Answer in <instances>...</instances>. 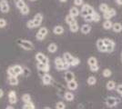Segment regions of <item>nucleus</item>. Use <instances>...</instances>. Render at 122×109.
Listing matches in <instances>:
<instances>
[{
  "label": "nucleus",
  "instance_id": "nucleus-1",
  "mask_svg": "<svg viewBox=\"0 0 122 109\" xmlns=\"http://www.w3.org/2000/svg\"><path fill=\"white\" fill-rule=\"evenodd\" d=\"M17 45L21 47L23 49H25V50H33L34 49V45H33V43L30 41H28V40H25V39H18L17 41Z\"/></svg>",
  "mask_w": 122,
  "mask_h": 109
},
{
  "label": "nucleus",
  "instance_id": "nucleus-2",
  "mask_svg": "<svg viewBox=\"0 0 122 109\" xmlns=\"http://www.w3.org/2000/svg\"><path fill=\"white\" fill-rule=\"evenodd\" d=\"M36 59L37 60V62L45 64V65H49V60H48V58H47L43 53H41V52L36 53Z\"/></svg>",
  "mask_w": 122,
  "mask_h": 109
},
{
  "label": "nucleus",
  "instance_id": "nucleus-3",
  "mask_svg": "<svg viewBox=\"0 0 122 109\" xmlns=\"http://www.w3.org/2000/svg\"><path fill=\"white\" fill-rule=\"evenodd\" d=\"M47 33H48V31H47V28L46 27H41L40 29L38 30V32L36 33V39L39 40V41L43 40L46 37V35H47Z\"/></svg>",
  "mask_w": 122,
  "mask_h": 109
},
{
  "label": "nucleus",
  "instance_id": "nucleus-4",
  "mask_svg": "<svg viewBox=\"0 0 122 109\" xmlns=\"http://www.w3.org/2000/svg\"><path fill=\"white\" fill-rule=\"evenodd\" d=\"M120 102V100L119 99L116 98V97H107L106 100H105V104H107L108 107H113V106H115L117 104H118Z\"/></svg>",
  "mask_w": 122,
  "mask_h": 109
},
{
  "label": "nucleus",
  "instance_id": "nucleus-5",
  "mask_svg": "<svg viewBox=\"0 0 122 109\" xmlns=\"http://www.w3.org/2000/svg\"><path fill=\"white\" fill-rule=\"evenodd\" d=\"M0 10L4 14L9 12V5L6 0H0Z\"/></svg>",
  "mask_w": 122,
  "mask_h": 109
},
{
  "label": "nucleus",
  "instance_id": "nucleus-6",
  "mask_svg": "<svg viewBox=\"0 0 122 109\" xmlns=\"http://www.w3.org/2000/svg\"><path fill=\"white\" fill-rule=\"evenodd\" d=\"M116 14H117V12H116V10H115L114 8H108V10L104 13L103 17H104L106 20H110V18L116 16Z\"/></svg>",
  "mask_w": 122,
  "mask_h": 109
},
{
  "label": "nucleus",
  "instance_id": "nucleus-7",
  "mask_svg": "<svg viewBox=\"0 0 122 109\" xmlns=\"http://www.w3.org/2000/svg\"><path fill=\"white\" fill-rule=\"evenodd\" d=\"M42 20H43V15L41 13H37L35 15L34 18H33V22H34V25H35V27H37L41 25L42 23Z\"/></svg>",
  "mask_w": 122,
  "mask_h": 109
},
{
  "label": "nucleus",
  "instance_id": "nucleus-8",
  "mask_svg": "<svg viewBox=\"0 0 122 109\" xmlns=\"http://www.w3.org/2000/svg\"><path fill=\"white\" fill-rule=\"evenodd\" d=\"M97 47L100 52H107V47L104 45L103 39H98L97 41Z\"/></svg>",
  "mask_w": 122,
  "mask_h": 109
},
{
  "label": "nucleus",
  "instance_id": "nucleus-9",
  "mask_svg": "<svg viewBox=\"0 0 122 109\" xmlns=\"http://www.w3.org/2000/svg\"><path fill=\"white\" fill-rule=\"evenodd\" d=\"M81 10H84L86 11V13H87V15H90V16H92L94 13H95V9L92 7L91 5H87V4H86V5H82V8Z\"/></svg>",
  "mask_w": 122,
  "mask_h": 109
},
{
  "label": "nucleus",
  "instance_id": "nucleus-10",
  "mask_svg": "<svg viewBox=\"0 0 122 109\" xmlns=\"http://www.w3.org/2000/svg\"><path fill=\"white\" fill-rule=\"evenodd\" d=\"M36 67L38 70H40V71H43L44 73H47L49 71V65H45V64H42V63H37V65H36Z\"/></svg>",
  "mask_w": 122,
  "mask_h": 109
},
{
  "label": "nucleus",
  "instance_id": "nucleus-11",
  "mask_svg": "<svg viewBox=\"0 0 122 109\" xmlns=\"http://www.w3.org/2000/svg\"><path fill=\"white\" fill-rule=\"evenodd\" d=\"M73 58H74V57H72L71 54L68 52L64 53V55H63V60H64V62L67 63V64H69V65H70L71 61L73 60Z\"/></svg>",
  "mask_w": 122,
  "mask_h": 109
},
{
  "label": "nucleus",
  "instance_id": "nucleus-12",
  "mask_svg": "<svg viewBox=\"0 0 122 109\" xmlns=\"http://www.w3.org/2000/svg\"><path fill=\"white\" fill-rule=\"evenodd\" d=\"M65 79H66V81L68 83V82H71V81H74L75 80V76H74V74L70 71H67V72L65 74Z\"/></svg>",
  "mask_w": 122,
  "mask_h": 109
},
{
  "label": "nucleus",
  "instance_id": "nucleus-13",
  "mask_svg": "<svg viewBox=\"0 0 122 109\" xmlns=\"http://www.w3.org/2000/svg\"><path fill=\"white\" fill-rule=\"evenodd\" d=\"M13 69H14V71H15V74L16 75V76H19V75H22L23 72H24V69H23L22 66H19V65L13 66Z\"/></svg>",
  "mask_w": 122,
  "mask_h": 109
},
{
  "label": "nucleus",
  "instance_id": "nucleus-14",
  "mask_svg": "<svg viewBox=\"0 0 122 109\" xmlns=\"http://www.w3.org/2000/svg\"><path fill=\"white\" fill-rule=\"evenodd\" d=\"M42 81H43V84L44 85H49L52 81V76L48 74H45L44 76L42 77Z\"/></svg>",
  "mask_w": 122,
  "mask_h": 109
},
{
  "label": "nucleus",
  "instance_id": "nucleus-15",
  "mask_svg": "<svg viewBox=\"0 0 122 109\" xmlns=\"http://www.w3.org/2000/svg\"><path fill=\"white\" fill-rule=\"evenodd\" d=\"M79 14H80V11H79V9L77 7H71L70 10H69V15L73 16V17H76Z\"/></svg>",
  "mask_w": 122,
  "mask_h": 109
},
{
  "label": "nucleus",
  "instance_id": "nucleus-16",
  "mask_svg": "<svg viewBox=\"0 0 122 109\" xmlns=\"http://www.w3.org/2000/svg\"><path fill=\"white\" fill-rule=\"evenodd\" d=\"M53 32H54V34L60 36V35H62V34L64 33V27H63V26H56L54 27Z\"/></svg>",
  "mask_w": 122,
  "mask_h": 109
},
{
  "label": "nucleus",
  "instance_id": "nucleus-17",
  "mask_svg": "<svg viewBox=\"0 0 122 109\" xmlns=\"http://www.w3.org/2000/svg\"><path fill=\"white\" fill-rule=\"evenodd\" d=\"M112 29H113V31L116 32V33H119V32L122 31V25L120 23H115L112 26Z\"/></svg>",
  "mask_w": 122,
  "mask_h": 109
},
{
  "label": "nucleus",
  "instance_id": "nucleus-18",
  "mask_svg": "<svg viewBox=\"0 0 122 109\" xmlns=\"http://www.w3.org/2000/svg\"><path fill=\"white\" fill-rule=\"evenodd\" d=\"M90 31H91V26H89V25H83V26H82L81 33L86 35V34H88Z\"/></svg>",
  "mask_w": 122,
  "mask_h": 109
},
{
  "label": "nucleus",
  "instance_id": "nucleus-19",
  "mask_svg": "<svg viewBox=\"0 0 122 109\" xmlns=\"http://www.w3.org/2000/svg\"><path fill=\"white\" fill-rule=\"evenodd\" d=\"M47 50H48L49 53L56 52V50H57V46H56L55 43H51V44H49L48 47H47Z\"/></svg>",
  "mask_w": 122,
  "mask_h": 109
},
{
  "label": "nucleus",
  "instance_id": "nucleus-20",
  "mask_svg": "<svg viewBox=\"0 0 122 109\" xmlns=\"http://www.w3.org/2000/svg\"><path fill=\"white\" fill-rule=\"evenodd\" d=\"M8 82L11 85H18V79L16 76H9L8 77Z\"/></svg>",
  "mask_w": 122,
  "mask_h": 109
},
{
  "label": "nucleus",
  "instance_id": "nucleus-21",
  "mask_svg": "<svg viewBox=\"0 0 122 109\" xmlns=\"http://www.w3.org/2000/svg\"><path fill=\"white\" fill-rule=\"evenodd\" d=\"M67 87L69 90H76L77 88V83L76 81H71V82H68L67 83Z\"/></svg>",
  "mask_w": 122,
  "mask_h": 109
},
{
  "label": "nucleus",
  "instance_id": "nucleus-22",
  "mask_svg": "<svg viewBox=\"0 0 122 109\" xmlns=\"http://www.w3.org/2000/svg\"><path fill=\"white\" fill-rule=\"evenodd\" d=\"M78 29H79V26H78V25H77L76 22H75L74 24H72V25L69 26V30H70L71 32H73V33L77 32L78 31Z\"/></svg>",
  "mask_w": 122,
  "mask_h": 109
},
{
  "label": "nucleus",
  "instance_id": "nucleus-23",
  "mask_svg": "<svg viewBox=\"0 0 122 109\" xmlns=\"http://www.w3.org/2000/svg\"><path fill=\"white\" fill-rule=\"evenodd\" d=\"M87 64L89 65V66H96L97 65V58L94 57H91L88 58V60H87Z\"/></svg>",
  "mask_w": 122,
  "mask_h": 109
},
{
  "label": "nucleus",
  "instance_id": "nucleus-24",
  "mask_svg": "<svg viewBox=\"0 0 122 109\" xmlns=\"http://www.w3.org/2000/svg\"><path fill=\"white\" fill-rule=\"evenodd\" d=\"M66 22L70 26V25L74 24L76 21V19H75V17H73V16H71L70 15H68V16H66Z\"/></svg>",
  "mask_w": 122,
  "mask_h": 109
},
{
  "label": "nucleus",
  "instance_id": "nucleus-25",
  "mask_svg": "<svg viewBox=\"0 0 122 109\" xmlns=\"http://www.w3.org/2000/svg\"><path fill=\"white\" fill-rule=\"evenodd\" d=\"M22 100L25 102V104H27V103H30L31 102V96L29 94H25L22 95Z\"/></svg>",
  "mask_w": 122,
  "mask_h": 109
},
{
  "label": "nucleus",
  "instance_id": "nucleus-26",
  "mask_svg": "<svg viewBox=\"0 0 122 109\" xmlns=\"http://www.w3.org/2000/svg\"><path fill=\"white\" fill-rule=\"evenodd\" d=\"M64 96H65V99H66V101H68V102L74 100V95L72 93H70V92H66Z\"/></svg>",
  "mask_w": 122,
  "mask_h": 109
},
{
  "label": "nucleus",
  "instance_id": "nucleus-27",
  "mask_svg": "<svg viewBox=\"0 0 122 109\" xmlns=\"http://www.w3.org/2000/svg\"><path fill=\"white\" fill-rule=\"evenodd\" d=\"M116 88V83L114 81H108L107 83V90H113Z\"/></svg>",
  "mask_w": 122,
  "mask_h": 109
},
{
  "label": "nucleus",
  "instance_id": "nucleus-28",
  "mask_svg": "<svg viewBox=\"0 0 122 109\" xmlns=\"http://www.w3.org/2000/svg\"><path fill=\"white\" fill-rule=\"evenodd\" d=\"M112 26H113V24L110 20H106L103 23V27L105 29H110V28H112Z\"/></svg>",
  "mask_w": 122,
  "mask_h": 109
},
{
  "label": "nucleus",
  "instance_id": "nucleus-29",
  "mask_svg": "<svg viewBox=\"0 0 122 109\" xmlns=\"http://www.w3.org/2000/svg\"><path fill=\"white\" fill-rule=\"evenodd\" d=\"M96 83H97V79L95 76H89L87 78V84L89 85H96Z\"/></svg>",
  "mask_w": 122,
  "mask_h": 109
},
{
  "label": "nucleus",
  "instance_id": "nucleus-30",
  "mask_svg": "<svg viewBox=\"0 0 122 109\" xmlns=\"http://www.w3.org/2000/svg\"><path fill=\"white\" fill-rule=\"evenodd\" d=\"M15 5L18 9H22L24 6L25 5V3L24 2V0H18L16 3H15Z\"/></svg>",
  "mask_w": 122,
  "mask_h": 109
},
{
  "label": "nucleus",
  "instance_id": "nucleus-31",
  "mask_svg": "<svg viewBox=\"0 0 122 109\" xmlns=\"http://www.w3.org/2000/svg\"><path fill=\"white\" fill-rule=\"evenodd\" d=\"M99 10L101 11V12H103V14L105 13V12H107V10H108V6H107V4H100V5H99Z\"/></svg>",
  "mask_w": 122,
  "mask_h": 109
},
{
  "label": "nucleus",
  "instance_id": "nucleus-32",
  "mask_svg": "<svg viewBox=\"0 0 122 109\" xmlns=\"http://www.w3.org/2000/svg\"><path fill=\"white\" fill-rule=\"evenodd\" d=\"M103 42H104V45L107 47V46H110V45H115V42L112 41L111 39L109 38H104L103 39Z\"/></svg>",
  "mask_w": 122,
  "mask_h": 109
},
{
  "label": "nucleus",
  "instance_id": "nucleus-33",
  "mask_svg": "<svg viewBox=\"0 0 122 109\" xmlns=\"http://www.w3.org/2000/svg\"><path fill=\"white\" fill-rule=\"evenodd\" d=\"M112 75V72L110 69H104V71H103V76H105V77H109V76H111Z\"/></svg>",
  "mask_w": 122,
  "mask_h": 109
},
{
  "label": "nucleus",
  "instance_id": "nucleus-34",
  "mask_svg": "<svg viewBox=\"0 0 122 109\" xmlns=\"http://www.w3.org/2000/svg\"><path fill=\"white\" fill-rule=\"evenodd\" d=\"M56 109H65L66 108V104H64V102L59 101V102H57V103H56Z\"/></svg>",
  "mask_w": 122,
  "mask_h": 109
},
{
  "label": "nucleus",
  "instance_id": "nucleus-35",
  "mask_svg": "<svg viewBox=\"0 0 122 109\" xmlns=\"http://www.w3.org/2000/svg\"><path fill=\"white\" fill-rule=\"evenodd\" d=\"M79 63H80L79 58H77V57H74V58H73V60L71 61V63H70V66H77Z\"/></svg>",
  "mask_w": 122,
  "mask_h": 109
},
{
  "label": "nucleus",
  "instance_id": "nucleus-36",
  "mask_svg": "<svg viewBox=\"0 0 122 109\" xmlns=\"http://www.w3.org/2000/svg\"><path fill=\"white\" fill-rule=\"evenodd\" d=\"M20 13L22 15H27L29 13V7L25 5L22 9H20Z\"/></svg>",
  "mask_w": 122,
  "mask_h": 109
},
{
  "label": "nucleus",
  "instance_id": "nucleus-37",
  "mask_svg": "<svg viewBox=\"0 0 122 109\" xmlns=\"http://www.w3.org/2000/svg\"><path fill=\"white\" fill-rule=\"evenodd\" d=\"M22 109H35V105L33 103H27V104H25L23 105V108Z\"/></svg>",
  "mask_w": 122,
  "mask_h": 109
},
{
  "label": "nucleus",
  "instance_id": "nucleus-38",
  "mask_svg": "<svg viewBox=\"0 0 122 109\" xmlns=\"http://www.w3.org/2000/svg\"><path fill=\"white\" fill-rule=\"evenodd\" d=\"M7 75H8L9 76H16V75L15 74V71H14V69H13V66L8 67V69H7Z\"/></svg>",
  "mask_w": 122,
  "mask_h": 109
},
{
  "label": "nucleus",
  "instance_id": "nucleus-39",
  "mask_svg": "<svg viewBox=\"0 0 122 109\" xmlns=\"http://www.w3.org/2000/svg\"><path fill=\"white\" fill-rule=\"evenodd\" d=\"M92 17H93V21L94 22H98V21L100 20V16H99V14L97 13V12H95L92 15Z\"/></svg>",
  "mask_w": 122,
  "mask_h": 109
},
{
  "label": "nucleus",
  "instance_id": "nucleus-40",
  "mask_svg": "<svg viewBox=\"0 0 122 109\" xmlns=\"http://www.w3.org/2000/svg\"><path fill=\"white\" fill-rule=\"evenodd\" d=\"M64 63V60H63V58H61V57H56V59H55V65H60V64H63Z\"/></svg>",
  "mask_w": 122,
  "mask_h": 109
},
{
  "label": "nucleus",
  "instance_id": "nucleus-41",
  "mask_svg": "<svg viewBox=\"0 0 122 109\" xmlns=\"http://www.w3.org/2000/svg\"><path fill=\"white\" fill-rule=\"evenodd\" d=\"M6 26V21L4 18H0V28H4Z\"/></svg>",
  "mask_w": 122,
  "mask_h": 109
},
{
  "label": "nucleus",
  "instance_id": "nucleus-42",
  "mask_svg": "<svg viewBox=\"0 0 122 109\" xmlns=\"http://www.w3.org/2000/svg\"><path fill=\"white\" fill-rule=\"evenodd\" d=\"M26 26H27V27H28V28H34V27H35V25H34V22H33V20L27 21Z\"/></svg>",
  "mask_w": 122,
  "mask_h": 109
},
{
  "label": "nucleus",
  "instance_id": "nucleus-43",
  "mask_svg": "<svg viewBox=\"0 0 122 109\" xmlns=\"http://www.w3.org/2000/svg\"><path fill=\"white\" fill-rule=\"evenodd\" d=\"M114 47L115 45H110V46H107V53H111L114 50Z\"/></svg>",
  "mask_w": 122,
  "mask_h": 109
},
{
  "label": "nucleus",
  "instance_id": "nucleus-44",
  "mask_svg": "<svg viewBox=\"0 0 122 109\" xmlns=\"http://www.w3.org/2000/svg\"><path fill=\"white\" fill-rule=\"evenodd\" d=\"M74 4L76 5V6H80V5H83V0H74Z\"/></svg>",
  "mask_w": 122,
  "mask_h": 109
},
{
  "label": "nucleus",
  "instance_id": "nucleus-45",
  "mask_svg": "<svg viewBox=\"0 0 122 109\" xmlns=\"http://www.w3.org/2000/svg\"><path fill=\"white\" fill-rule=\"evenodd\" d=\"M16 102H17V98H16V96H14V97H10V98H9V103H10L11 104H15Z\"/></svg>",
  "mask_w": 122,
  "mask_h": 109
},
{
  "label": "nucleus",
  "instance_id": "nucleus-46",
  "mask_svg": "<svg viewBox=\"0 0 122 109\" xmlns=\"http://www.w3.org/2000/svg\"><path fill=\"white\" fill-rule=\"evenodd\" d=\"M98 69H99V67H98L97 65H96V66H90V70H91L92 72H97Z\"/></svg>",
  "mask_w": 122,
  "mask_h": 109
},
{
  "label": "nucleus",
  "instance_id": "nucleus-47",
  "mask_svg": "<svg viewBox=\"0 0 122 109\" xmlns=\"http://www.w3.org/2000/svg\"><path fill=\"white\" fill-rule=\"evenodd\" d=\"M84 19H85L86 22H92V21H93V17H92V16H90V15H87L86 16L84 17Z\"/></svg>",
  "mask_w": 122,
  "mask_h": 109
},
{
  "label": "nucleus",
  "instance_id": "nucleus-48",
  "mask_svg": "<svg viewBox=\"0 0 122 109\" xmlns=\"http://www.w3.org/2000/svg\"><path fill=\"white\" fill-rule=\"evenodd\" d=\"M56 68L58 70V71H62V70H64V63H63V64H60V65H56Z\"/></svg>",
  "mask_w": 122,
  "mask_h": 109
},
{
  "label": "nucleus",
  "instance_id": "nucleus-49",
  "mask_svg": "<svg viewBox=\"0 0 122 109\" xmlns=\"http://www.w3.org/2000/svg\"><path fill=\"white\" fill-rule=\"evenodd\" d=\"M14 96H16V94H15V91L11 90L10 92L8 93V98H10V97H14Z\"/></svg>",
  "mask_w": 122,
  "mask_h": 109
},
{
  "label": "nucleus",
  "instance_id": "nucleus-50",
  "mask_svg": "<svg viewBox=\"0 0 122 109\" xmlns=\"http://www.w3.org/2000/svg\"><path fill=\"white\" fill-rule=\"evenodd\" d=\"M117 92L118 94H122V85H119L117 86Z\"/></svg>",
  "mask_w": 122,
  "mask_h": 109
},
{
  "label": "nucleus",
  "instance_id": "nucleus-51",
  "mask_svg": "<svg viewBox=\"0 0 122 109\" xmlns=\"http://www.w3.org/2000/svg\"><path fill=\"white\" fill-rule=\"evenodd\" d=\"M69 66H70V65H69V64H67V63L64 62V70H66V69H68V68H69Z\"/></svg>",
  "mask_w": 122,
  "mask_h": 109
},
{
  "label": "nucleus",
  "instance_id": "nucleus-52",
  "mask_svg": "<svg viewBox=\"0 0 122 109\" xmlns=\"http://www.w3.org/2000/svg\"><path fill=\"white\" fill-rule=\"evenodd\" d=\"M116 3H117V5H122V0H116Z\"/></svg>",
  "mask_w": 122,
  "mask_h": 109
},
{
  "label": "nucleus",
  "instance_id": "nucleus-53",
  "mask_svg": "<svg viewBox=\"0 0 122 109\" xmlns=\"http://www.w3.org/2000/svg\"><path fill=\"white\" fill-rule=\"evenodd\" d=\"M3 95H4V91H3L2 89H0V98H1Z\"/></svg>",
  "mask_w": 122,
  "mask_h": 109
},
{
  "label": "nucleus",
  "instance_id": "nucleus-54",
  "mask_svg": "<svg viewBox=\"0 0 122 109\" xmlns=\"http://www.w3.org/2000/svg\"><path fill=\"white\" fill-rule=\"evenodd\" d=\"M5 109H15V108H14L12 105H9V106H7V107H6Z\"/></svg>",
  "mask_w": 122,
  "mask_h": 109
},
{
  "label": "nucleus",
  "instance_id": "nucleus-55",
  "mask_svg": "<svg viewBox=\"0 0 122 109\" xmlns=\"http://www.w3.org/2000/svg\"><path fill=\"white\" fill-rule=\"evenodd\" d=\"M59 1H60V2H62V3H65V2H66L67 0H59Z\"/></svg>",
  "mask_w": 122,
  "mask_h": 109
},
{
  "label": "nucleus",
  "instance_id": "nucleus-56",
  "mask_svg": "<svg viewBox=\"0 0 122 109\" xmlns=\"http://www.w3.org/2000/svg\"><path fill=\"white\" fill-rule=\"evenodd\" d=\"M44 109H51V108H49V107H44Z\"/></svg>",
  "mask_w": 122,
  "mask_h": 109
},
{
  "label": "nucleus",
  "instance_id": "nucleus-57",
  "mask_svg": "<svg viewBox=\"0 0 122 109\" xmlns=\"http://www.w3.org/2000/svg\"><path fill=\"white\" fill-rule=\"evenodd\" d=\"M30 1H36V0H30Z\"/></svg>",
  "mask_w": 122,
  "mask_h": 109
},
{
  "label": "nucleus",
  "instance_id": "nucleus-58",
  "mask_svg": "<svg viewBox=\"0 0 122 109\" xmlns=\"http://www.w3.org/2000/svg\"><path fill=\"white\" fill-rule=\"evenodd\" d=\"M120 95H121V97H122V94H120Z\"/></svg>",
  "mask_w": 122,
  "mask_h": 109
},
{
  "label": "nucleus",
  "instance_id": "nucleus-59",
  "mask_svg": "<svg viewBox=\"0 0 122 109\" xmlns=\"http://www.w3.org/2000/svg\"><path fill=\"white\" fill-rule=\"evenodd\" d=\"M121 57H122V53H121Z\"/></svg>",
  "mask_w": 122,
  "mask_h": 109
},
{
  "label": "nucleus",
  "instance_id": "nucleus-60",
  "mask_svg": "<svg viewBox=\"0 0 122 109\" xmlns=\"http://www.w3.org/2000/svg\"><path fill=\"white\" fill-rule=\"evenodd\" d=\"M35 109H36V108H35Z\"/></svg>",
  "mask_w": 122,
  "mask_h": 109
}]
</instances>
